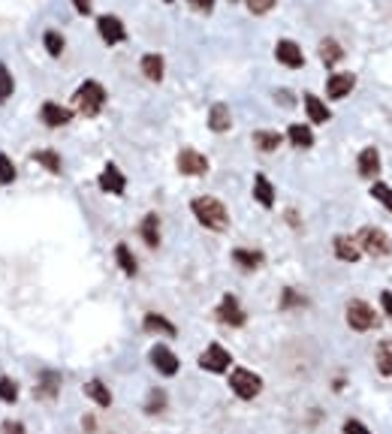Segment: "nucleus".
I'll list each match as a JSON object with an SVG mask.
<instances>
[{
    "mask_svg": "<svg viewBox=\"0 0 392 434\" xmlns=\"http://www.w3.org/2000/svg\"><path fill=\"white\" fill-rule=\"evenodd\" d=\"M0 434H25V425H21L19 420H6L3 425H0Z\"/></svg>",
    "mask_w": 392,
    "mask_h": 434,
    "instance_id": "obj_40",
    "label": "nucleus"
},
{
    "mask_svg": "<svg viewBox=\"0 0 392 434\" xmlns=\"http://www.w3.org/2000/svg\"><path fill=\"white\" fill-rule=\"evenodd\" d=\"M73 6H75V12L90 15V0H73Z\"/></svg>",
    "mask_w": 392,
    "mask_h": 434,
    "instance_id": "obj_44",
    "label": "nucleus"
},
{
    "mask_svg": "<svg viewBox=\"0 0 392 434\" xmlns=\"http://www.w3.org/2000/svg\"><path fill=\"white\" fill-rule=\"evenodd\" d=\"M115 260H118L121 272H124L127 278H133L136 272H139V263H136V256L130 254V248H127V245H118L115 248Z\"/></svg>",
    "mask_w": 392,
    "mask_h": 434,
    "instance_id": "obj_28",
    "label": "nucleus"
},
{
    "mask_svg": "<svg viewBox=\"0 0 392 434\" xmlns=\"http://www.w3.org/2000/svg\"><path fill=\"white\" fill-rule=\"evenodd\" d=\"M175 163H178L181 175H206L208 172V157H202L199 151H193V148H181Z\"/></svg>",
    "mask_w": 392,
    "mask_h": 434,
    "instance_id": "obj_9",
    "label": "nucleus"
},
{
    "mask_svg": "<svg viewBox=\"0 0 392 434\" xmlns=\"http://www.w3.org/2000/svg\"><path fill=\"white\" fill-rule=\"evenodd\" d=\"M208 127L215 133H226L232 127V115H230V106L226 103H215L208 112Z\"/></svg>",
    "mask_w": 392,
    "mask_h": 434,
    "instance_id": "obj_18",
    "label": "nucleus"
},
{
    "mask_svg": "<svg viewBox=\"0 0 392 434\" xmlns=\"http://www.w3.org/2000/svg\"><path fill=\"white\" fill-rule=\"evenodd\" d=\"M97 30H100L106 45H118V43L127 40V30L121 25L118 15H100V19H97Z\"/></svg>",
    "mask_w": 392,
    "mask_h": 434,
    "instance_id": "obj_10",
    "label": "nucleus"
},
{
    "mask_svg": "<svg viewBox=\"0 0 392 434\" xmlns=\"http://www.w3.org/2000/svg\"><path fill=\"white\" fill-rule=\"evenodd\" d=\"M217 320H221L223 326H232V329H238V326H245V311H241V304H238V299L232 293H226L223 299H221V304H217Z\"/></svg>",
    "mask_w": 392,
    "mask_h": 434,
    "instance_id": "obj_7",
    "label": "nucleus"
},
{
    "mask_svg": "<svg viewBox=\"0 0 392 434\" xmlns=\"http://www.w3.org/2000/svg\"><path fill=\"white\" fill-rule=\"evenodd\" d=\"M232 263L241 265V269H247V272H254V269H260V265L266 263V256H262V250L236 248V250H232Z\"/></svg>",
    "mask_w": 392,
    "mask_h": 434,
    "instance_id": "obj_20",
    "label": "nucleus"
},
{
    "mask_svg": "<svg viewBox=\"0 0 392 434\" xmlns=\"http://www.w3.org/2000/svg\"><path fill=\"white\" fill-rule=\"evenodd\" d=\"M34 160H36L40 166H45V169H49L51 175H60V169H64V163H60V157L55 154V151H36Z\"/></svg>",
    "mask_w": 392,
    "mask_h": 434,
    "instance_id": "obj_32",
    "label": "nucleus"
},
{
    "mask_svg": "<svg viewBox=\"0 0 392 434\" xmlns=\"http://www.w3.org/2000/svg\"><path fill=\"white\" fill-rule=\"evenodd\" d=\"M148 359H151V365H154V368L160 371L163 377H172V374H178V356L172 353V350L166 347V344H154V347H151Z\"/></svg>",
    "mask_w": 392,
    "mask_h": 434,
    "instance_id": "obj_8",
    "label": "nucleus"
},
{
    "mask_svg": "<svg viewBox=\"0 0 392 434\" xmlns=\"http://www.w3.org/2000/svg\"><path fill=\"white\" fill-rule=\"evenodd\" d=\"M97 184H100V190H103V193L121 196V193H124V187H127V178H124V172H121L115 163H109V166H106V169L100 172V178H97Z\"/></svg>",
    "mask_w": 392,
    "mask_h": 434,
    "instance_id": "obj_12",
    "label": "nucleus"
},
{
    "mask_svg": "<svg viewBox=\"0 0 392 434\" xmlns=\"http://www.w3.org/2000/svg\"><path fill=\"white\" fill-rule=\"evenodd\" d=\"M166 3H172V0H166Z\"/></svg>",
    "mask_w": 392,
    "mask_h": 434,
    "instance_id": "obj_46",
    "label": "nucleus"
},
{
    "mask_svg": "<svg viewBox=\"0 0 392 434\" xmlns=\"http://www.w3.org/2000/svg\"><path fill=\"white\" fill-rule=\"evenodd\" d=\"M332 248H335V256H338V260H344V263H359V256H362L356 239H350V235H335Z\"/></svg>",
    "mask_w": 392,
    "mask_h": 434,
    "instance_id": "obj_16",
    "label": "nucleus"
},
{
    "mask_svg": "<svg viewBox=\"0 0 392 434\" xmlns=\"http://www.w3.org/2000/svg\"><path fill=\"white\" fill-rule=\"evenodd\" d=\"M305 304H308V299H305V296H299L293 287L284 289V296H281V308H284V311H290V308H305Z\"/></svg>",
    "mask_w": 392,
    "mask_h": 434,
    "instance_id": "obj_36",
    "label": "nucleus"
},
{
    "mask_svg": "<svg viewBox=\"0 0 392 434\" xmlns=\"http://www.w3.org/2000/svg\"><path fill=\"white\" fill-rule=\"evenodd\" d=\"M281 142H284V136L275 133V130H256V133H254V145H256L260 151H266V154H269V151H275Z\"/></svg>",
    "mask_w": 392,
    "mask_h": 434,
    "instance_id": "obj_29",
    "label": "nucleus"
},
{
    "mask_svg": "<svg viewBox=\"0 0 392 434\" xmlns=\"http://www.w3.org/2000/svg\"><path fill=\"white\" fill-rule=\"evenodd\" d=\"M275 58L278 64L290 67V70H299V67H305V55H302V49L293 40H278L275 45Z\"/></svg>",
    "mask_w": 392,
    "mask_h": 434,
    "instance_id": "obj_11",
    "label": "nucleus"
},
{
    "mask_svg": "<svg viewBox=\"0 0 392 434\" xmlns=\"http://www.w3.org/2000/svg\"><path fill=\"white\" fill-rule=\"evenodd\" d=\"M377 371L383 377L392 374V341H380L377 344Z\"/></svg>",
    "mask_w": 392,
    "mask_h": 434,
    "instance_id": "obj_30",
    "label": "nucleus"
},
{
    "mask_svg": "<svg viewBox=\"0 0 392 434\" xmlns=\"http://www.w3.org/2000/svg\"><path fill=\"white\" fill-rule=\"evenodd\" d=\"M278 103H284V106H293V94H290V91H278Z\"/></svg>",
    "mask_w": 392,
    "mask_h": 434,
    "instance_id": "obj_45",
    "label": "nucleus"
},
{
    "mask_svg": "<svg viewBox=\"0 0 392 434\" xmlns=\"http://www.w3.org/2000/svg\"><path fill=\"white\" fill-rule=\"evenodd\" d=\"M187 3H191V10L202 12V15H208L211 10H215V0H187Z\"/></svg>",
    "mask_w": 392,
    "mask_h": 434,
    "instance_id": "obj_41",
    "label": "nucleus"
},
{
    "mask_svg": "<svg viewBox=\"0 0 392 434\" xmlns=\"http://www.w3.org/2000/svg\"><path fill=\"white\" fill-rule=\"evenodd\" d=\"M305 112H308V118H311L314 124H326V121L332 118L326 103H323L320 97H314V94H305Z\"/></svg>",
    "mask_w": 392,
    "mask_h": 434,
    "instance_id": "obj_23",
    "label": "nucleus"
},
{
    "mask_svg": "<svg viewBox=\"0 0 392 434\" xmlns=\"http://www.w3.org/2000/svg\"><path fill=\"white\" fill-rule=\"evenodd\" d=\"M139 67H142V73H145V79H148V82H160V79H163L166 64H163V58H160V55H145Z\"/></svg>",
    "mask_w": 392,
    "mask_h": 434,
    "instance_id": "obj_25",
    "label": "nucleus"
},
{
    "mask_svg": "<svg viewBox=\"0 0 392 434\" xmlns=\"http://www.w3.org/2000/svg\"><path fill=\"white\" fill-rule=\"evenodd\" d=\"M254 200L262 205V208H271L275 205V187H271V181L266 175H256L254 178Z\"/></svg>",
    "mask_w": 392,
    "mask_h": 434,
    "instance_id": "obj_21",
    "label": "nucleus"
},
{
    "mask_svg": "<svg viewBox=\"0 0 392 434\" xmlns=\"http://www.w3.org/2000/svg\"><path fill=\"white\" fill-rule=\"evenodd\" d=\"M73 100H75V109H79L85 118H97L103 112V106H106V88L100 85V82L88 79V82H82V85L75 88Z\"/></svg>",
    "mask_w": 392,
    "mask_h": 434,
    "instance_id": "obj_2",
    "label": "nucleus"
},
{
    "mask_svg": "<svg viewBox=\"0 0 392 434\" xmlns=\"http://www.w3.org/2000/svg\"><path fill=\"white\" fill-rule=\"evenodd\" d=\"M58 392H60V374L58 371H42L34 386V395L42 401H51V398H58Z\"/></svg>",
    "mask_w": 392,
    "mask_h": 434,
    "instance_id": "obj_15",
    "label": "nucleus"
},
{
    "mask_svg": "<svg viewBox=\"0 0 392 434\" xmlns=\"http://www.w3.org/2000/svg\"><path fill=\"white\" fill-rule=\"evenodd\" d=\"M247 3V10H251L254 15H262V12H269L271 6H275V0H245Z\"/></svg>",
    "mask_w": 392,
    "mask_h": 434,
    "instance_id": "obj_39",
    "label": "nucleus"
},
{
    "mask_svg": "<svg viewBox=\"0 0 392 434\" xmlns=\"http://www.w3.org/2000/svg\"><path fill=\"white\" fill-rule=\"evenodd\" d=\"M12 91H15V82H12V73L6 70V64L0 60V106H3L6 100L12 97Z\"/></svg>",
    "mask_w": 392,
    "mask_h": 434,
    "instance_id": "obj_33",
    "label": "nucleus"
},
{
    "mask_svg": "<svg viewBox=\"0 0 392 434\" xmlns=\"http://www.w3.org/2000/svg\"><path fill=\"white\" fill-rule=\"evenodd\" d=\"M142 326H145V332H160V335H169V338L178 332L175 326H172L163 314H145V320H142Z\"/></svg>",
    "mask_w": 392,
    "mask_h": 434,
    "instance_id": "obj_26",
    "label": "nucleus"
},
{
    "mask_svg": "<svg viewBox=\"0 0 392 434\" xmlns=\"http://www.w3.org/2000/svg\"><path fill=\"white\" fill-rule=\"evenodd\" d=\"M380 304H383V314L392 320V289H383L380 293Z\"/></svg>",
    "mask_w": 392,
    "mask_h": 434,
    "instance_id": "obj_43",
    "label": "nucleus"
},
{
    "mask_svg": "<svg viewBox=\"0 0 392 434\" xmlns=\"http://www.w3.org/2000/svg\"><path fill=\"white\" fill-rule=\"evenodd\" d=\"M347 326H350L353 332H368V329H374V326H377L374 308H371L368 302H362V299L347 302Z\"/></svg>",
    "mask_w": 392,
    "mask_h": 434,
    "instance_id": "obj_5",
    "label": "nucleus"
},
{
    "mask_svg": "<svg viewBox=\"0 0 392 434\" xmlns=\"http://www.w3.org/2000/svg\"><path fill=\"white\" fill-rule=\"evenodd\" d=\"M40 118H42L45 127H64V124H70V121H73V109H66V106L49 100V103H42Z\"/></svg>",
    "mask_w": 392,
    "mask_h": 434,
    "instance_id": "obj_14",
    "label": "nucleus"
},
{
    "mask_svg": "<svg viewBox=\"0 0 392 434\" xmlns=\"http://www.w3.org/2000/svg\"><path fill=\"white\" fill-rule=\"evenodd\" d=\"M344 434H371V431H368L359 420H347V422H344Z\"/></svg>",
    "mask_w": 392,
    "mask_h": 434,
    "instance_id": "obj_42",
    "label": "nucleus"
},
{
    "mask_svg": "<svg viewBox=\"0 0 392 434\" xmlns=\"http://www.w3.org/2000/svg\"><path fill=\"white\" fill-rule=\"evenodd\" d=\"M160 410H166V392L163 389H151L148 401H145V413H160Z\"/></svg>",
    "mask_w": 392,
    "mask_h": 434,
    "instance_id": "obj_35",
    "label": "nucleus"
},
{
    "mask_svg": "<svg viewBox=\"0 0 392 434\" xmlns=\"http://www.w3.org/2000/svg\"><path fill=\"white\" fill-rule=\"evenodd\" d=\"M353 88H356V75L353 73H332L329 82H326V94L332 100H344Z\"/></svg>",
    "mask_w": 392,
    "mask_h": 434,
    "instance_id": "obj_13",
    "label": "nucleus"
},
{
    "mask_svg": "<svg viewBox=\"0 0 392 434\" xmlns=\"http://www.w3.org/2000/svg\"><path fill=\"white\" fill-rule=\"evenodd\" d=\"M139 232H142V241H145L148 248H157V245H160V217H157L154 211L145 215V217H142Z\"/></svg>",
    "mask_w": 392,
    "mask_h": 434,
    "instance_id": "obj_19",
    "label": "nucleus"
},
{
    "mask_svg": "<svg viewBox=\"0 0 392 434\" xmlns=\"http://www.w3.org/2000/svg\"><path fill=\"white\" fill-rule=\"evenodd\" d=\"M191 208H193V217L199 220L206 230L223 232L226 226H230V211H226V205L221 200H215V196H196L191 202Z\"/></svg>",
    "mask_w": 392,
    "mask_h": 434,
    "instance_id": "obj_1",
    "label": "nucleus"
},
{
    "mask_svg": "<svg viewBox=\"0 0 392 434\" xmlns=\"http://www.w3.org/2000/svg\"><path fill=\"white\" fill-rule=\"evenodd\" d=\"M15 181V163L0 151V184H12Z\"/></svg>",
    "mask_w": 392,
    "mask_h": 434,
    "instance_id": "obj_38",
    "label": "nucleus"
},
{
    "mask_svg": "<svg viewBox=\"0 0 392 434\" xmlns=\"http://www.w3.org/2000/svg\"><path fill=\"white\" fill-rule=\"evenodd\" d=\"M356 245L362 254L374 256V260H380V256H387L392 245H389V235L383 230H377V226H362V230L356 232Z\"/></svg>",
    "mask_w": 392,
    "mask_h": 434,
    "instance_id": "obj_3",
    "label": "nucleus"
},
{
    "mask_svg": "<svg viewBox=\"0 0 392 434\" xmlns=\"http://www.w3.org/2000/svg\"><path fill=\"white\" fill-rule=\"evenodd\" d=\"M356 169H359L362 178H374V175L380 172V154H377L374 145H368V148L359 154V160H356Z\"/></svg>",
    "mask_w": 392,
    "mask_h": 434,
    "instance_id": "obj_17",
    "label": "nucleus"
},
{
    "mask_svg": "<svg viewBox=\"0 0 392 434\" xmlns=\"http://www.w3.org/2000/svg\"><path fill=\"white\" fill-rule=\"evenodd\" d=\"M85 395L94 401L97 407H109L112 405V392H109V386H106L103 380H88V383H85Z\"/></svg>",
    "mask_w": 392,
    "mask_h": 434,
    "instance_id": "obj_22",
    "label": "nucleus"
},
{
    "mask_svg": "<svg viewBox=\"0 0 392 434\" xmlns=\"http://www.w3.org/2000/svg\"><path fill=\"white\" fill-rule=\"evenodd\" d=\"M230 389L236 392L238 398L251 401V398H256V395L262 392V377L254 374V371H247V368H236L230 374Z\"/></svg>",
    "mask_w": 392,
    "mask_h": 434,
    "instance_id": "obj_4",
    "label": "nucleus"
},
{
    "mask_svg": "<svg viewBox=\"0 0 392 434\" xmlns=\"http://www.w3.org/2000/svg\"><path fill=\"white\" fill-rule=\"evenodd\" d=\"M0 401L3 405H15L19 401V383L12 377H0Z\"/></svg>",
    "mask_w": 392,
    "mask_h": 434,
    "instance_id": "obj_34",
    "label": "nucleus"
},
{
    "mask_svg": "<svg viewBox=\"0 0 392 434\" xmlns=\"http://www.w3.org/2000/svg\"><path fill=\"white\" fill-rule=\"evenodd\" d=\"M341 58H344L341 45H338L335 40H332V36H326V40L320 43V60H323V64H326V67H335Z\"/></svg>",
    "mask_w": 392,
    "mask_h": 434,
    "instance_id": "obj_27",
    "label": "nucleus"
},
{
    "mask_svg": "<svg viewBox=\"0 0 392 434\" xmlns=\"http://www.w3.org/2000/svg\"><path fill=\"white\" fill-rule=\"evenodd\" d=\"M286 139H290V145H296V148H311L314 145V133H311V127H305V124H293L290 130H286Z\"/></svg>",
    "mask_w": 392,
    "mask_h": 434,
    "instance_id": "obj_24",
    "label": "nucleus"
},
{
    "mask_svg": "<svg viewBox=\"0 0 392 434\" xmlns=\"http://www.w3.org/2000/svg\"><path fill=\"white\" fill-rule=\"evenodd\" d=\"M230 365H232V356L221 344H208L206 353L199 356V368L211 371V374H223V371H230Z\"/></svg>",
    "mask_w": 392,
    "mask_h": 434,
    "instance_id": "obj_6",
    "label": "nucleus"
},
{
    "mask_svg": "<svg viewBox=\"0 0 392 434\" xmlns=\"http://www.w3.org/2000/svg\"><path fill=\"white\" fill-rule=\"evenodd\" d=\"M371 196L383 205V208L392 211V187H389V184H380V181H377V184L371 187Z\"/></svg>",
    "mask_w": 392,
    "mask_h": 434,
    "instance_id": "obj_37",
    "label": "nucleus"
},
{
    "mask_svg": "<svg viewBox=\"0 0 392 434\" xmlns=\"http://www.w3.org/2000/svg\"><path fill=\"white\" fill-rule=\"evenodd\" d=\"M42 45H45V51H49L51 58H60L64 55V36L58 34V30H45V36H42Z\"/></svg>",
    "mask_w": 392,
    "mask_h": 434,
    "instance_id": "obj_31",
    "label": "nucleus"
}]
</instances>
